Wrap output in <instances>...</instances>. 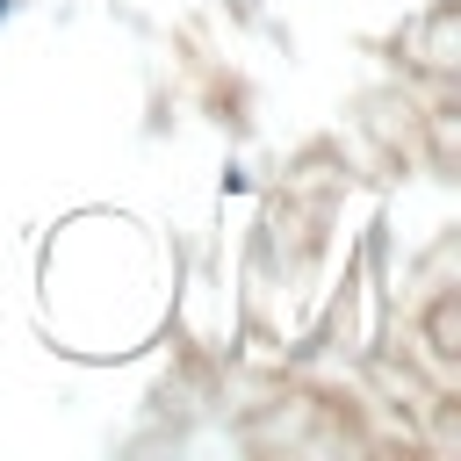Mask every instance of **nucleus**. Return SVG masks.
I'll return each instance as SVG.
<instances>
[{"instance_id": "f257e3e1", "label": "nucleus", "mask_w": 461, "mask_h": 461, "mask_svg": "<svg viewBox=\"0 0 461 461\" xmlns=\"http://www.w3.org/2000/svg\"><path fill=\"white\" fill-rule=\"evenodd\" d=\"M0 14H7V0H0Z\"/></svg>"}]
</instances>
